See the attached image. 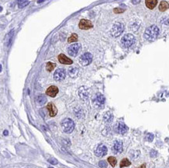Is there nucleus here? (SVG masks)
<instances>
[{
	"label": "nucleus",
	"instance_id": "nucleus-18",
	"mask_svg": "<svg viewBox=\"0 0 169 168\" xmlns=\"http://www.w3.org/2000/svg\"><path fill=\"white\" fill-rule=\"evenodd\" d=\"M169 8V5L166 1H162L161 2L160 5H159V10L161 12H164L165 10H167Z\"/></svg>",
	"mask_w": 169,
	"mask_h": 168
},
{
	"label": "nucleus",
	"instance_id": "nucleus-25",
	"mask_svg": "<svg viewBox=\"0 0 169 168\" xmlns=\"http://www.w3.org/2000/svg\"><path fill=\"white\" fill-rule=\"evenodd\" d=\"M104 118L107 122H111L112 121L113 115L110 113V112H108V113H106V114L104 116Z\"/></svg>",
	"mask_w": 169,
	"mask_h": 168
},
{
	"label": "nucleus",
	"instance_id": "nucleus-12",
	"mask_svg": "<svg viewBox=\"0 0 169 168\" xmlns=\"http://www.w3.org/2000/svg\"><path fill=\"white\" fill-rule=\"evenodd\" d=\"M105 97L102 94H100V93L98 95H97L94 99V103L97 106H98V107H102V106L105 104Z\"/></svg>",
	"mask_w": 169,
	"mask_h": 168
},
{
	"label": "nucleus",
	"instance_id": "nucleus-8",
	"mask_svg": "<svg viewBox=\"0 0 169 168\" xmlns=\"http://www.w3.org/2000/svg\"><path fill=\"white\" fill-rule=\"evenodd\" d=\"M65 77V72L63 68H58L54 73V79L56 81H62Z\"/></svg>",
	"mask_w": 169,
	"mask_h": 168
},
{
	"label": "nucleus",
	"instance_id": "nucleus-31",
	"mask_svg": "<svg viewBox=\"0 0 169 168\" xmlns=\"http://www.w3.org/2000/svg\"><path fill=\"white\" fill-rule=\"evenodd\" d=\"M156 155H157V152L154 150H153L151 153H150V156H151V157H155Z\"/></svg>",
	"mask_w": 169,
	"mask_h": 168
},
{
	"label": "nucleus",
	"instance_id": "nucleus-19",
	"mask_svg": "<svg viewBox=\"0 0 169 168\" xmlns=\"http://www.w3.org/2000/svg\"><path fill=\"white\" fill-rule=\"evenodd\" d=\"M46 101H47V99H46V97H45V96H43V95H40V96H38V97H37V102H38V104H40V105H43V104H45L46 103Z\"/></svg>",
	"mask_w": 169,
	"mask_h": 168
},
{
	"label": "nucleus",
	"instance_id": "nucleus-4",
	"mask_svg": "<svg viewBox=\"0 0 169 168\" xmlns=\"http://www.w3.org/2000/svg\"><path fill=\"white\" fill-rule=\"evenodd\" d=\"M124 28H125V27L122 23H115L113 25L112 30H111L112 35L115 37L120 36L124 31Z\"/></svg>",
	"mask_w": 169,
	"mask_h": 168
},
{
	"label": "nucleus",
	"instance_id": "nucleus-21",
	"mask_svg": "<svg viewBox=\"0 0 169 168\" xmlns=\"http://www.w3.org/2000/svg\"><path fill=\"white\" fill-rule=\"evenodd\" d=\"M131 164L130 161L128 159H123L120 163V167H128Z\"/></svg>",
	"mask_w": 169,
	"mask_h": 168
},
{
	"label": "nucleus",
	"instance_id": "nucleus-7",
	"mask_svg": "<svg viewBox=\"0 0 169 168\" xmlns=\"http://www.w3.org/2000/svg\"><path fill=\"white\" fill-rule=\"evenodd\" d=\"M108 153V149L104 145H99L95 149V155L98 157H102L105 156Z\"/></svg>",
	"mask_w": 169,
	"mask_h": 168
},
{
	"label": "nucleus",
	"instance_id": "nucleus-1",
	"mask_svg": "<svg viewBox=\"0 0 169 168\" xmlns=\"http://www.w3.org/2000/svg\"><path fill=\"white\" fill-rule=\"evenodd\" d=\"M158 34H159L158 27L155 26V25H152V26L149 27L145 30L144 38L149 41H152L157 38V37L158 36Z\"/></svg>",
	"mask_w": 169,
	"mask_h": 168
},
{
	"label": "nucleus",
	"instance_id": "nucleus-27",
	"mask_svg": "<svg viewBox=\"0 0 169 168\" xmlns=\"http://www.w3.org/2000/svg\"><path fill=\"white\" fill-rule=\"evenodd\" d=\"M147 139L149 142H151V141H153V139H154V135H153V134H151V133H149V134H147Z\"/></svg>",
	"mask_w": 169,
	"mask_h": 168
},
{
	"label": "nucleus",
	"instance_id": "nucleus-14",
	"mask_svg": "<svg viewBox=\"0 0 169 168\" xmlns=\"http://www.w3.org/2000/svg\"><path fill=\"white\" fill-rule=\"evenodd\" d=\"M47 109L49 111V115L51 117H54L57 114V112H58L57 108L52 103H49L47 105Z\"/></svg>",
	"mask_w": 169,
	"mask_h": 168
},
{
	"label": "nucleus",
	"instance_id": "nucleus-11",
	"mask_svg": "<svg viewBox=\"0 0 169 168\" xmlns=\"http://www.w3.org/2000/svg\"><path fill=\"white\" fill-rule=\"evenodd\" d=\"M58 59L60 61V63L64 64V65H71L72 63V61L68 57H66V56L63 54H60L58 56Z\"/></svg>",
	"mask_w": 169,
	"mask_h": 168
},
{
	"label": "nucleus",
	"instance_id": "nucleus-15",
	"mask_svg": "<svg viewBox=\"0 0 169 168\" xmlns=\"http://www.w3.org/2000/svg\"><path fill=\"white\" fill-rule=\"evenodd\" d=\"M147 7L150 9H153L158 4V0H145Z\"/></svg>",
	"mask_w": 169,
	"mask_h": 168
},
{
	"label": "nucleus",
	"instance_id": "nucleus-24",
	"mask_svg": "<svg viewBox=\"0 0 169 168\" xmlns=\"http://www.w3.org/2000/svg\"><path fill=\"white\" fill-rule=\"evenodd\" d=\"M78 40V36L76 34H72L68 39V42L69 43H72V42H76Z\"/></svg>",
	"mask_w": 169,
	"mask_h": 168
},
{
	"label": "nucleus",
	"instance_id": "nucleus-9",
	"mask_svg": "<svg viewBox=\"0 0 169 168\" xmlns=\"http://www.w3.org/2000/svg\"><path fill=\"white\" fill-rule=\"evenodd\" d=\"M92 27H93L92 23L90 22V20H85V19H83V20H81L80 21L79 27H80L81 30H88V29H90Z\"/></svg>",
	"mask_w": 169,
	"mask_h": 168
},
{
	"label": "nucleus",
	"instance_id": "nucleus-16",
	"mask_svg": "<svg viewBox=\"0 0 169 168\" xmlns=\"http://www.w3.org/2000/svg\"><path fill=\"white\" fill-rule=\"evenodd\" d=\"M117 130H118V133H120V134H125L126 132H127L128 128H127V126H126L125 124H123V123H119L118 124V126H117Z\"/></svg>",
	"mask_w": 169,
	"mask_h": 168
},
{
	"label": "nucleus",
	"instance_id": "nucleus-22",
	"mask_svg": "<svg viewBox=\"0 0 169 168\" xmlns=\"http://www.w3.org/2000/svg\"><path fill=\"white\" fill-rule=\"evenodd\" d=\"M56 66V65L55 63H52V62H50L49 61V62H48L47 65H46V69L48 72H52Z\"/></svg>",
	"mask_w": 169,
	"mask_h": 168
},
{
	"label": "nucleus",
	"instance_id": "nucleus-23",
	"mask_svg": "<svg viewBox=\"0 0 169 168\" xmlns=\"http://www.w3.org/2000/svg\"><path fill=\"white\" fill-rule=\"evenodd\" d=\"M108 163L112 165V167H113L116 165V163H117V160L115 159V157H108Z\"/></svg>",
	"mask_w": 169,
	"mask_h": 168
},
{
	"label": "nucleus",
	"instance_id": "nucleus-30",
	"mask_svg": "<svg viewBox=\"0 0 169 168\" xmlns=\"http://www.w3.org/2000/svg\"><path fill=\"white\" fill-rule=\"evenodd\" d=\"M140 1H141V0H132V2L133 3L134 5H136V4H139V3H140Z\"/></svg>",
	"mask_w": 169,
	"mask_h": 168
},
{
	"label": "nucleus",
	"instance_id": "nucleus-20",
	"mask_svg": "<svg viewBox=\"0 0 169 168\" xmlns=\"http://www.w3.org/2000/svg\"><path fill=\"white\" fill-rule=\"evenodd\" d=\"M28 4H29L28 0H19V1H18V6H19L20 8L25 7Z\"/></svg>",
	"mask_w": 169,
	"mask_h": 168
},
{
	"label": "nucleus",
	"instance_id": "nucleus-33",
	"mask_svg": "<svg viewBox=\"0 0 169 168\" xmlns=\"http://www.w3.org/2000/svg\"><path fill=\"white\" fill-rule=\"evenodd\" d=\"M43 1H45V0H38V3H40V2H43Z\"/></svg>",
	"mask_w": 169,
	"mask_h": 168
},
{
	"label": "nucleus",
	"instance_id": "nucleus-6",
	"mask_svg": "<svg viewBox=\"0 0 169 168\" xmlns=\"http://www.w3.org/2000/svg\"><path fill=\"white\" fill-rule=\"evenodd\" d=\"M80 48H81V45L80 44H73V45H72L69 47L68 48V53L69 55L72 56V57H75V56H76V55L79 53L80 50Z\"/></svg>",
	"mask_w": 169,
	"mask_h": 168
},
{
	"label": "nucleus",
	"instance_id": "nucleus-10",
	"mask_svg": "<svg viewBox=\"0 0 169 168\" xmlns=\"http://www.w3.org/2000/svg\"><path fill=\"white\" fill-rule=\"evenodd\" d=\"M58 93V89L56 86H51L50 87H48V90H46V94L51 97H55Z\"/></svg>",
	"mask_w": 169,
	"mask_h": 168
},
{
	"label": "nucleus",
	"instance_id": "nucleus-29",
	"mask_svg": "<svg viewBox=\"0 0 169 168\" xmlns=\"http://www.w3.org/2000/svg\"><path fill=\"white\" fill-rule=\"evenodd\" d=\"M114 12H115V13H120V12H124V9H120V8H115V9H114Z\"/></svg>",
	"mask_w": 169,
	"mask_h": 168
},
{
	"label": "nucleus",
	"instance_id": "nucleus-34",
	"mask_svg": "<svg viewBox=\"0 0 169 168\" xmlns=\"http://www.w3.org/2000/svg\"><path fill=\"white\" fill-rule=\"evenodd\" d=\"M7 134H8V132H7V131H5V135H6Z\"/></svg>",
	"mask_w": 169,
	"mask_h": 168
},
{
	"label": "nucleus",
	"instance_id": "nucleus-26",
	"mask_svg": "<svg viewBox=\"0 0 169 168\" xmlns=\"http://www.w3.org/2000/svg\"><path fill=\"white\" fill-rule=\"evenodd\" d=\"M98 165H99V167H102V168H105V167H107V163L105 161V160H101L100 162H99V164H98Z\"/></svg>",
	"mask_w": 169,
	"mask_h": 168
},
{
	"label": "nucleus",
	"instance_id": "nucleus-13",
	"mask_svg": "<svg viewBox=\"0 0 169 168\" xmlns=\"http://www.w3.org/2000/svg\"><path fill=\"white\" fill-rule=\"evenodd\" d=\"M113 152L114 153H120L122 152V142L121 141L114 142L113 146Z\"/></svg>",
	"mask_w": 169,
	"mask_h": 168
},
{
	"label": "nucleus",
	"instance_id": "nucleus-32",
	"mask_svg": "<svg viewBox=\"0 0 169 168\" xmlns=\"http://www.w3.org/2000/svg\"><path fill=\"white\" fill-rule=\"evenodd\" d=\"M139 168H146V165H145V164H143L140 167H139Z\"/></svg>",
	"mask_w": 169,
	"mask_h": 168
},
{
	"label": "nucleus",
	"instance_id": "nucleus-3",
	"mask_svg": "<svg viewBox=\"0 0 169 168\" xmlns=\"http://www.w3.org/2000/svg\"><path fill=\"white\" fill-rule=\"evenodd\" d=\"M135 37L131 34H127L122 37V44L125 48H129L131 47L133 44L135 43Z\"/></svg>",
	"mask_w": 169,
	"mask_h": 168
},
{
	"label": "nucleus",
	"instance_id": "nucleus-5",
	"mask_svg": "<svg viewBox=\"0 0 169 168\" xmlns=\"http://www.w3.org/2000/svg\"><path fill=\"white\" fill-rule=\"evenodd\" d=\"M91 61H92V55L89 52L84 53L80 58V63L83 66L90 65L91 63Z\"/></svg>",
	"mask_w": 169,
	"mask_h": 168
},
{
	"label": "nucleus",
	"instance_id": "nucleus-28",
	"mask_svg": "<svg viewBox=\"0 0 169 168\" xmlns=\"http://www.w3.org/2000/svg\"><path fill=\"white\" fill-rule=\"evenodd\" d=\"M48 162H49V163H51L52 164H55V165L58 164V161H57V160H56V159H53V158L48 160Z\"/></svg>",
	"mask_w": 169,
	"mask_h": 168
},
{
	"label": "nucleus",
	"instance_id": "nucleus-2",
	"mask_svg": "<svg viewBox=\"0 0 169 168\" xmlns=\"http://www.w3.org/2000/svg\"><path fill=\"white\" fill-rule=\"evenodd\" d=\"M62 127L65 133H71L75 128V123L70 118H65L62 122Z\"/></svg>",
	"mask_w": 169,
	"mask_h": 168
},
{
	"label": "nucleus",
	"instance_id": "nucleus-17",
	"mask_svg": "<svg viewBox=\"0 0 169 168\" xmlns=\"http://www.w3.org/2000/svg\"><path fill=\"white\" fill-rule=\"evenodd\" d=\"M78 73H79V69L77 68L72 67L69 68V74L71 77H76Z\"/></svg>",
	"mask_w": 169,
	"mask_h": 168
}]
</instances>
